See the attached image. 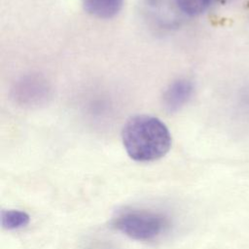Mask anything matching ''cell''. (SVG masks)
<instances>
[{
  "mask_svg": "<svg viewBox=\"0 0 249 249\" xmlns=\"http://www.w3.org/2000/svg\"><path fill=\"white\" fill-rule=\"evenodd\" d=\"M193 85L188 80H177L163 93V106L168 112L178 111L191 97Z\"/></svg>",
  "mask_w": 249,
  "mask_h": 249,
  "instance_id": "cell-3",
  "label": "cell"
},
{
  "mask_svg": "<svg viewBox=\"0 0 249 249\" xmlns=\"http://www.w3.org/2000/svg\"><path fill=\"white\" fill-rule=\"evenodd\" d=\"M114 226L132 239L151 240L167 231L170 221L160 212L130 209L121 212L114 219Z\"/></svg>",
  "mask_w": 249,
  "mask_h": 249,
  "instance_id": "cell-2",
  "label": "cell"
},
{
  "mask_svg": "<svg viewBox=\"0 0 249 249\" xmlns=\"http://www.w3.org/2000/svg\"><path fill=\"white\" fill-rule=\"evenodd\" d=\"M122 140L127 155L141 162L162 158L171 146L167 126L159 118L149 115L128 119L122 130Z\"/></svg>",
  "mask_w": 249,
  "mask_h": 249,
  "instance_id": "cell-1",
  "label": "cell"
},
{
  "mask_svg": "<svg viewBox=\"0 0 249 249\" xmlns=\"http://www.w3.org/2000/svg\"><path fill=\"white\" fill-rule=\"evenodd\" d=\"M1 225L7 230H18L29 223V215L18 210H2Z\"/></svg>",
  "mask_w": 249,
  "mask_h": 249,
  "instance_id": "cell-7",
  "label": "cell"
},
{
  "mask_svg": "<svg viewBox=\"0 0 249 249\" xmlns=\"http://www.w3.org/2000/svg\"><path fill=\"white\" fill-rule=\"evenodd\" d=\"M47 91V86L44 81L37 77L23 79L16 88L17 97L28 104L39 102L40 99L46 97Z\"/></svg>",
  "mask_w": 249,
  "mask_h": 249,
  "instance_id": "cell-4",
  "label": "cell"
},
{
  "mask_svg": "<svg viewBox=\"0 0 249 249\" xmlns=\"http://www.w3.org/2000/svg\"><path fill=\"white\" fill-rule=\"evenodd\" d=\"M124 0H83L85 11L98 18H111L122 9Z\"/></svg>",
  "mask_w": 249,
  "mask_h": 249,
  "instance_id": "cell-5",
  "label": "cell"
},
{
  "mask_svg": "<svg viewBox=\"0 0 249 249\" xmlns=\"http://www.w3.org/2000/svg\"><path fill=\"white\" fill-rule=\"evenodd\" d=\"M227 0H175L177 7L181 12L190 17H196L203 14L216 2Z\"/></svg>",
  "mask_w": 249,
  "mask_h": 249,
  "instance_id": "cell-6",
  "label": "cell"
}]
</instances>
